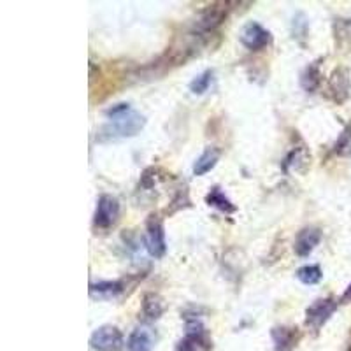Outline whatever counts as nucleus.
Masks as SVG:
<instances>
[{"label": "nucleus", "mask_w": 351, "mask_h": 351, "mask_svg": "<svg viewBox=\"0 0 351 351\" xmlns=\"http://www.w3.org/2000/svg\"><path fill=\"white\" fill-rule=\"evenodd\" d=\"M351 141V123L348 125L346 128H344V132H343V136H341V139H339V143L335 144V152H343L344 148H346L348 146V143H350Z\"/></svg>", "instance_id": "22"}, {"label": "nucleus", "mask_w": 351, "mask_h": 351, "mask_svg": "<svg viewBox=\"0 0 351 351\" xmlns=\"http://www.w3.org/2000/svg\"><path fill=\"white\" fill-rule=\"evenodd\" d=\"M213 341L208 330L202 327L199 319H188L186 334L178 344V351H211Z\"/></svg>", "instance_id": "2"}, {"label": "nucleus", "mask_w": 351, "mask_h": 351, "mask_svg": "<svg viewBox=\"0 0 351 351\" xmlns=\"http://www.w3.org/2000/svg\"><path fill=\"white\" fill-rule=\"evenodd\" d=\"M324 278V272L319 265H304L297 271V280L304 285H318Z\"/></svg>", "instance_id": "19"}, {"label": "nucleus", "mask_w": 351, "mask_h": 351, "mask_svg": "<svg viewBox=\"0 0 351 351\" xmlns=\"http://www.w3.org/2000/svg\"><path fill=\"white\" fill-rule=\"evenodd\" d=\"M348 351H351V348H350V350H348Z\"/></svg>", "instance_id": "24"}, {"label": "nucleus", "mask_w": 351, "mask_h": 351, "mask_svg": "<svg viewBox=\"0 0 351 351\" xmlns=\"http://www.w3.org/2000/svg\"><path fill=\"white\" fill-rule=\"evenodd\" d=\"M337 309V302L334 299H319L315 304L307 307L306 311V325L313 330L318 332L319 328L327 324L334 311Z\"/></svg>", "instance_id": "8"}, {"label": "nucleus", "mask_w": 351, "mask_h": 351, "mask_svg": "<svg viewBox=\"0 0 351 351\" xmlns=\"http://www.w3.org/2000/svg\"><path fill=\"white\" fill-rule=\"evenodd\" d=\"M90 346L95 351H120L123 348V334L114 325H102L90 337Z\"/></svg>", "instance_id": "4"}, {"label": "nucleus", "mask_w": 351, "mask_h": 351, "mask_svg": "<svg viewBox=\"0 0 351 351\" xmlns=\"http://www.w3.org/2000/svg\"><path fill=\"white\" fill-rule=\"evenodd\" d=\"M165 304L158 293H146L143 299V315L148 319H158L164 315Z\"/></svg>", "instance_id": "17"}, {"label": "nucleus", "mask_w": 351, "mask_h": 351, "mask_svg": "<svg viewBox=\"0 0 351 351\" xmlns=\"http://www.w3.org/2000/svg\"><path fill=\"white\" fill-rule=\"evenodd\" d=\"M306 34H307V21H306V16L300 12V14H297V16L293 18V37L302 39V37H306Z\"/></svg>", "instance_id": "21"}, {"label": "nucleus", "mask_w": 351, "mask_h": 351, "mask_svg": "<svg viewBox=\"0 0 351 351\" xmlns=\"http://www.w3.org/2000/svg\"><path fill=\"white\" fill-rule=\"evenodd\" d=\"M341 302H343V304L351 302V285L346 288V291L343 293V297H341Z\"/></svg>", "instance_id": "23"}, {"label": "nucleus", "mask_w": 351, "mask_h": 351, "mask_svg": "<svg viewBox=\"0 0 351 351\" xmlns=\"http://www.w3.org/2000/svg\"><path fill=\"white\" fill-rule=\"evenodd\" d=\"M219 156H221V152L218 148H208L199 158L195 160L193 164V174L195 176H206L208 172H211L213 169L218 164Z\"/></svg>", "instance_id": "16"}, {"label": "nucleus", "mask_w": 351, "mask_h": 351, "mask_svg": "<svg viewBox=\"0 0 351 351\" xmlns=\"http://www.w3.org/2000/svg\"><path fill=\"white\" fill-rule=\"evenodd\" d=\"M123 291L121 281H99L90 285V297L93 300H111Z\"/></svg>", "instance_id": "12"}, {"label": "nucleus", "mask_w": 351, "mask_h": 351, "mask_svg": "<svg viewBox=\"0 0 351 351\" xmlns=\"http://www.w3.org/2000/svg\"><path fill=\"white\" fill-rule=\"evenodd\" d=\"M309 160H311V155H309L304 148L291 149L287 155V158L283 160V171L287 172V174L304 172L307 169V165H309Z\"/></svg>", "instance_id": "14"}, {"label": "nucleus", "mask_w": 351, "mask_h": 351, "mask_svg": "<svg viewBox=\"0 0 351 351\" xmlns=\"http://www.w3.org/2000/svg\"><path fill=\"white\" fill-rule=\"evenodd\" d=\"M206 204L216 208L218 211L225 213V215H234L237 211V206L225 195V192L219 186H213L209 193L206 195Z\"/></svg>", "instance_id": "15"}, {"label": "nucleus", "mask_w": 351, "mask_h": 351, "mask_svg": "<svg viewBox=\"0 0 351 351\" xmlns=\"http://www.w3.org/2000/svg\"><path fill=\"white\" fill-rule=\"evenodd\" d=\"M156 343V335L148 325H139L128 335L127 348L128 351H153Z\"/></svg>", "instance_id": "10"}, {"label": "nucleus", "mask_w": 351, "mask_h": 351, "mask_svg": "<svg viewBox=\"0 0 351 351\" xmlns=\"http://www.w3.org/2000/svg\"><path fill=\"white\" fill-rule=\"evenodd\" d=\"M322 241V232L316 227H306L297 234L295 244H293V250L299 256H309L316 250V246Z\"/></svg>", "instance_id": "11"}, {"label": "nucleus", "mask_w": 351, "mask_h": 351, "mask_svg": "<svg viewBox=\"0 0 351 351\" xmlns=\"http://www.w3.org/2000/svg\"><path fill=\"white\" fill-rule=\"evenodd\" d=\"M272 341H274V351H291L297 343V328L276 327L272 328Z\"/></svg>", "instance_id": "13"}, {"label": "nucleus", "mask_w": 351, "mask_h": 351, "mask_svg": "<svg viewBox=\"0 0 351 351\" xmlns=\"http://www.w3.org/2000/svg\"><path fill=\"white\" fill-rule=\"evenodd\" d=\"M109 123L97 132V141L109 143V141L127 139V137L137 136L146 125V118L137 111H132L130 104H116L106 111Z\"/></svg>", "instance_id": "1"}, {"label": "nucleus", "mask_w": 351, "mask_h": 351, "mask_svg": "<svg viewBox=\"0 0 351 351\" xmlns=\"http://www.w3.org/2000/svg\"><path fill=\"white\" fill-rule=\"evenodd\" d=\"M328 93H330L332 100L337 104L346 102L350 97L351 81H350V71L346 67H337L328 77Z\"/></svg>", "instance_id": "9"}, {"label": "nucleus", "mask_w": 351, "mask_h": 351, "mask_svg": "<svg viewBox=\"0 0 351 351\" xmlns=\"http://www.w3.org/2000/svg\"><path fill=\"white\" fill-rule=\"evenodd\" d=\"M120 218V202L112 195H100L97 200L93 223L99 228H111Z\"/></svg>", "instance_id": "6"}, {"label": "nucleus", "mask_w": 351, "mask_h": 351, "mask_svg": "<svg viewBox=\"0 0 351 351\" xmlns=\"http://www.w3.org/2000/svg\"><path fill=\"white\" fill-rule=\"evenodd\" d=\"M211 83H213V71L211 69H208V71H204L202 74H199V76L190 83V92L195 93V95H202V93L208 92Z\"/></svg>", "instance_id": "20"}, {"label": "nucleus", "mask_w": 351, "mask_h": 351, "mask_svg": "<svg viewBox=\"0 0 351 351\" xmlns=\"http://www.w3.org/2000/svg\"><path fill=\"white\" fill-rule=\"evenodd\" d=\"M322 83V72H319V64L318 62H313L309 67H306V71L302 72V76H300V84L306 92L313 93L316 88L319 86Z\"/></svg>", "instance_id": "18"}, {"label": "nucleus", "mask_w": 351, "mask_h": 351, "mask_svg": "<svg viewBox=\"0 0 351 351\" xmlns=\"http://www.w3.org/2000/svg\"><path fill=\"white\" fill-rule=\"evenodd\" d=\"M146 250L153 258H162L167 253L164 221L158 215H152L146 221Z\"/></svg>", "instance_id": "3"}, {"label": "nucleus", "mask_w": 351, "mask_h": 351, "mask_svg": "<svg viewBox=\"0 0 351 351\" xmlns=\"http://www.w3.org/2000/svg\"><path fill=\"white\" fill-rule=\"evenodd\" d=\"M241 44L250 51H262L263 48H267L271 44L272 37L267 28L262 27L258 21H247L239 34Z\"/></svg>", "instance_id": "5"}, {"label": "nucleus", "mask_w": 351, "mask_h": 351, "mask_svg": "<svg viewBox=\"0 0 351 351\" xmlns=\"http://www.w3.org/2000/svg\"><path fill=\"white\" fill-rule=\"evenodd\" d=\"M228 4H215L209 5L208 9H204L200 12L199 20L195 21V27H193V34L199 37H204L206 34L213 32L215 28H218L221 25V21L227 18V8Z\"/></svg>", "instance_id": "7"}]
</instances>
